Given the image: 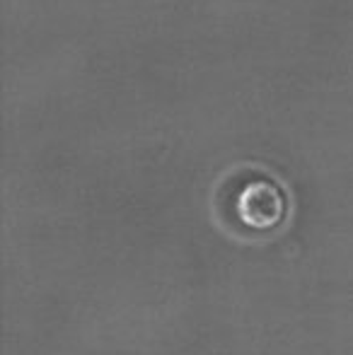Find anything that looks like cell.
<instances>
[{
  "label": "cell",
  "mask_w": 353,
  "mask_h": 355,
  "mask_svg": "<svg viewBox=\"0 0 353 355\" xmlns=\"http://www.w3.org/2000/svg\"><path fill=\"white\" fill-rule=\"evenodd\" d=\"M237 218L252 230L276 227L286 215V196L273 179H255L237 193Z\"/></svg>",
  "instance_id": "cell-1"
}]
</instances>
